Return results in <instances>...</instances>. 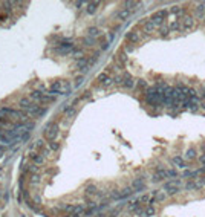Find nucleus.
<instances>
[{
    "label": "nucleus",
    "mask_w": 205,
    "mask_h": 217,
    "mask_svg": "<svg viewBox=\"0 0 205 217\" xmlns=\"http://www.w3.org/2000/svg\"><path fill=\"white\" fill-rule=\"evenodd\" d=\"M202 12H205V3H201V5H197V8H196V14L199 16V17H202V18H204Z\"/></svg>",
    "instance_id": "b1692460"
},
{
    "label": "nucleus",
    "mask_w": 205,
    "mask_h": 217,
    "mask_svg": "<svg viewBox=\"0 0 205 217\" xmlns=\"http://www.w3.org/2000/svg\"><path fill=\"white\" fill-rule=\"evenodd\" d=\"M156 213V209L152 206V205H150V206H147L146 209H144V214H142L141 217H150V216H153Z\"/></svg>",
    "instance_id": "6ab92c4d"
},
{
    "label": "nucleus",
    "mask_w": 205,
    "mask_h": 217,
    "mask_svg": "<svg viewBox=\"0 0 205 217\" xmlns=\"http://www.w3.org/2000/svg\"><path fill=\"white\" fill-rule=\"evenodd\" d=\"M148 200H150V199H148V196H142V197L139 199V203H141V202H148Z\"/></svg>",
    "instance_id": "e433bc0d"
},
{
    "label": "nucleus",
    "mask_w": 205,
    "mask_h": 217,
    "mask_svg": "<svg viewBox=\"0 0 205 217\" xmlns=\"http://www.w3.org/2000/svg\"><path fill=\"white\" fill-rule=\"evenodd\" d=\"M170 185H175V187H181V179H173V180H168Z\"/></svg>",
    "instance_id": "c756f323"
},
{
    "label": "nucleus",
    "mask_w": 205,
    "mask_h": 217,
    "mask_svg": "<svg viewBox=\"0 0 205 217\" xmlns=\"http://www.w3.org/2000/svg\"><path fill=\"white\" fill-rule=\"evenodd\" d=\"M168 12H172V14H176V16H184V9L182 8H179V6H173V8L172 9H170Z\"/></svg>",
    "instance_id": "5701e85b"
},
{
    "label": "nucleus",
    "mask_w": 205,
    "mask_h": 217,
    "mask_svg": "<svg viewBox=\"0 0 205 217\" xmlns=\"http://www.w3.org/2000/svg\"><path fill=\"white\" fill-rule=\"evenodd\" d=\"M167 14H168V11H167V9L156 11L155 14L152 16V18H150V20H152V22H153L156 26H158V25H162V23H164V20H165V16H167Z\"/></svg>",
    "instance_id": "7ed1b4c3"
},
{
    "label": "nucleus",
    "mask_w": 205,
    "mask_h": 217,
    "mask_svg": "<svg viewBox=\"0 0 205 217\" xmlns=\"http://www.w3.org/2000/svg\"><path fill=\"white\" fill-rule=\"evenodd\" d=\"M95 194H98L97 187L95 185H87L86 187V196H95Z\"/></svg>",
    "instance_id": "a211bd4d"
},
{
    "label": "nucleus",
    "mask_w": 205,
    "mask_h": 217,
    "mask_svg": "<svg viewBox=\"0 0 205 217\" xmlns=\"http://www.w3.org/2000/svg\"><path fill=\"white\" fill-rule=\"evenodd\" d=\"M18 106L22 107V108H25V110H29V108H31L34 104L31 103V99H29V98H20Z\"/></svg>",
    "instance_id": "f8f14e48"
},
{
    "label": "nucleus",
    "mask_w": 205,
    "mask_h": 217,
    "mask_svg": "<svg viewBox=\"0 0 205 217\" xmlns=\"http://www.w3.org/2000/svg\"><path fill=\"white\" fill-rule=\"evenodd\" d=\"M38 182H40L38 176H37V174H34V176H32V179H31V184H32V185H37Z\"/></svg>",
    "instance_id": "72a5a7b5"
},
{
    "label": "nucleus",
    "mask_w": 205,
    "mask_h": 217,
    "mask_svg": "<svg viewBox=\"0 0 205 217\" xmlns=\"http://www.w3.org/2000/svg\"><path fill=\"white\" fill-rule=\"evenodd\" d=\"M31 98L35 99V101H40V103H51V101L55 99V97H54V95L45 93V92H38V90L32 92V93H31Z\"/></svg>",
    "instance_id": "f257e3e1"
},
{
    "label": "nucleus",
    "mask_w": 205,
    "mask_h": 217,
    "mask_svg": "<svg viewBox=\"0 0 205 217\" xmlns=\"http://www.w3.org/2000/svg\"><path fill=\"white\" fill-rule=\"evenodd\" d=\"M129 17H130V11H129L127 8L118 11V14H117V18L119 20V22H124V20H127Z\"/></svg>",
    "instance_id": "9b49d317"
},
{
    "label": "nucleus",
    "mask_w": 205,
    "mask_h": 217,
    "mask_svg": "<svg viewBox=\"0 0 205 217\" xmlns=\"http://www.w3.org/2000/svg\"><path fill=\"white\" fill-rule=\"evenodd\" d=\"M124 5L127 6V9L130 11V8H135V6H139L141 3H139V2H126Z\"/></svg>",
    "instance_id": "cd10ccee"
},
{
    "label": "nucleus",
    "mask_w": 205,
    "mask_h": 217,
    "mask_svg": "<svg viewBox=\"0 0 205 217\" xmlns=\"http://www.w3.org/2000/svg\"><path fill=\"white\" fill-rule=\"evenodd\" d=\"M83 80H84V78H83V75L77 77V78H75V86H77V87H78V86H81V83H83Z\"/></svg>",
    "instance_id": "2f4dec72"
},
{
    "label": "nucleus",
    "mask_w": 205,
    "mask_h": 217,
    "mask_svg": "<svg viewBox=\"0 0 205 217\" xmlns=\"http://www.w3.org/2000/svg\"><path fill=\"white\" fill-rule=\"evenodd\" d=\"M185 158H187V159H196V150H194V148H190V150H187Z\"/></svg>",
    "instance_id": "a878e982"
},
{
    "label": "nucleus",
    "mask_w": 205,
    "mask_h": 217,
    "mask_svg": "<svg viewBox=\"0 0 205 217\" xmlns=\"http://www.w3.org/2000/svg\"><path fill=\"white\" fill-rule=\"evenodd\" d=\"M199 162H201V164H205V154L199 156Z\"/></svg>",
    "instance_id": "4c0bfd02"
},
{
    "label": "nucleus",
    "mask_w": 205,
    "mask_h": 217,
    "mask_svg": "<svg viewBox=\"0 0 205 217\" xmlns=\"http://www.w3.org/2000/svg\"><path fill=\"white\" fill-rule=\"evenodd\" d=\"M202 108H204V110H205V103H204V104H202Z\"/></svg>",
    "instance_id": "37998d69"
},
{
    "label": "nucleus",
    "mask_w": 205,
    "mask_h": 217,
    "mask_svg": "<svg viewBox=\"0 0 205 217\" xmlns=\"http://www.w3.org/2000/svg\"><path fill=\"white\" fill-rule=\"evenodd\" d=\"M201 180H202V184H204V187H205V176H202V178H201Z\"/></svg>",
    "instance_id": "a19ab883"
},
{
    "label": "nucleus",
    "mask_w": 205,
    "mask_h": 217,
    "mask_svg": "<svg viewBox=\"0 0 205 217\" xmlns=\"http://www.w3.org/2000/svg\"><path fill=\"white\" fill-rule=\"evenodd\" d=\"M93 213H95V208H92V209H87V211H86L84 214H86V216H92Z\"/></svg>",
    "instance_id": "c9c22d12"
},
{
    "label": "nucleus",
    "mask_w": 205,
    "mask_h": 217,
    "mask_svg": "<svg viewBox=\"0 0 205 217\" xmlns=\"http://www.w3.org/2000/svg\"><path fill=\"white\" fill-rule=\"evenodd\" d=\"M87 64H89V60L86 57H81V58L77 60V67H78V69H81V70H86L87 69Z\"/></svg>",
    "instance_id": "4468645a"
},
{
    "label": "nucleus",
    "mask_w": 205,
    "mask_h": 217,
    "mask_svg": "<svg viewBox=\"0 0 205 217\" xmlns=\"http://www.w3.org/2000/svg\"><path fill=\"white\" fill-rule=\"evenodd\" d=\"M118 60H119V61H121L122 64H124V63L127 61V55H126V54H122V52H121V54H118Z\"/></svg>",
    "instance_id": "c85d7f7f"
},
{
    "label": "nucleus",
    "mask_w": 205,
    "mask_h": 217,
    "mask_svg": "<svg viewBox=\"0 0 205 217\" xmlns=\"http://www.w3.org/2000/svg\"><path fill=\"white\" fill-rule=\"evenodd\" d=\"M173 164H175L176 167H179V168H185V167H187L185 161H184L182 158H179V156H175V158H173Z\"/></svg>",
    "instance_id": "dca6fc26"
},
{
    "label": "nucleus",
    "mask_w": 205,
    "mask_h": 217,
    "mask_svg": "<svg viewBox=\"0 0 205 217\" xmlns=\"http://www.w3.org/2000/svg\"><path fill=\"white\" fill-rule=\"evenodd\" d=\"M126 40L129 43H138L139 42V32H136V31H130V32H127V35H126Z\"/></svg>",
    "instance_id": "0eeeda50"
},
{
    "label": "nucleus",
    "mask_w": 205,
    "mask_h": 217,
    "mask_svg": "<svg viewBox=\"0 0 205 217\" xmlns=\"http://www.w3.org/2000/svg\"><path fill=\"white\" fill-rule=\"evenodd\" d=\"M122 86H124L126 89H132V87L135 86V80L130 75H124L122 77Z\"/></svg>",
    "instance_id": "9d476101"
},
{
    "label": "nucleus",
    "mask_w": 205,
    "mask_h": 217,
    "mask_svg": "<svg viewBox=\"0 0 205 217\" xmlns=\"http://www.w3.org/2000/svg\"><path fill=\"white\" fill-rule=\"evenodd\" d=\"M97 80L100 81V83H101V84H104V83H106V81L109 80V75H107V73L104 72V73H101V75H98V78H97Z\"/></svg>",
    "instance_id": "bb28decb"
},
{
    "label": "nucleus",
    "mask_w": 205,
    "mask_h": 217,
    "mask_svg": "<svg viewBox=\"0 0 205 217\" xmlns=\"http://www.w3.org/2000/svg\"><path fill=\"white\" fill-rule=\"evenodd\" d=\"M132 188L135 191H142V190H146V185H144V178H138L132 182Z\"/></svg>",
    "instance_id": "423d86ee"
},
{
    "label": "nucleus",
    "mask_w": 205,
    "mask_h": 217,
    "mask_svg": "<svg viewBox=\"0 0 205 217\" xmlns=\"http://www.w3.org/2000/svg\"><path fill=\"white\" fill-rule=\"evenodd\" d=\"M193 25H194V18L191 16H185L182 18V26H184V29H185V31L191 29V28H193Z\"/></svg>",
    "instance_id": "1a4fd4ad"
},
{
    "label": "nucleus",
    "mask_w": 205,
    "mask_h": 217,
    "mask_svg": "<svg viewBox=\"0 0 205 217\" xmlns=\"http://www.w3.org/2000/svg\"><path fill=\"white\" fill-rule=\"evenodd\" d=\"M155 31H156V25L152 22V20H148V22L144 23V32H146V34H152V32H155Z\"/></svg>",
    "instance_id": "ddd939ff"
},
{
    "label": "nucleus",
    "mask_w": 205,
    "mask_h": 217,
    "mask_svg": "<svg viewBox=\"0 0 205 217\" xmlns=\"http://www.w3.org/2000/svg\"><path fill=\"white\" fill-rule=\"evenodd\" d=\"M124 49H126V52H132V51L135 49V46H133L132 43H127V44L124 46Z\"/></svg>",
    "instance_id": "473e14b6"
},
{
    "label": "nucleus",
    "mask_w": 205,
    "mask_h": 217,
    "mask_svg": "<svg viewBox=\"0 0 205 217\" xmlns=\"http://www.w3.org/2000/svg\"><path fill=\"white\" fill-rule=\"evenodd\" d=\"M201 95H202V97L205 98V87H202V90H201Z\"/></svg>",
    "instance_id": "58836bf2"
},
{
    "label": "nucleus",
    "mask_w": 205,
    "mask_h": 217,
    "mask_svg": "<svg viewBox=\"0 0 205 217\" xmlns=\"http://www.w3.org/2000/svg\"><path fill=\"white\" fill-rule=\"evenodd\" d=\"M3 20H6V16H0V22H3Z\"/></svg>",
    "instance_id": "ea45409f"
},
{
    "label": "nucleus",
    "mask_w": 205,
    "mask_h": 217,
    "mask_svg": "<svg viewBox=\"0 0 205 217\" xmlns=\"http://www.w3.org/2000/svg\"><path fill=\"white\" fill-rule=\"evenodd\" d=\"M153 194H155V199H152L150 200V203H156V202H162V200H165L167 199V194H165V191H161V190H156V191H153Z\"/></svg>",
    "instance_id": "39448f33"
},
{
    "label": "nucleus",
    "mask_w": 205,
    "mask_h": 217,
    "mask_svg": "<svg viewBox=\"0 0 205 217\" xmlns=\"http://www.w3.org/2000/svg\"><path fill=\"white\" fill-rule=\"evenodd\" d=\"M164 191H165V194H167V196H175V194L179 193V187L170 185L168 182H167V184L164 185Z\"/></svg>",
    "instance_id": "6e6552de"
},
{
    "label": "nucleus",
    "mask_w": 205,
    "mask_h": 217,
    "mask_svg": "<svg viewBox=\"0 0 205 217\" xmlns=\"http://www.w3.org/2000/svg\"><path fill=\"white\" fill-rule=\"evenodd\" d=\"M28 112V116H32V118H37V116H42V115L46 113V108L42 107V106H35L34 104L29 110H26Z\"/></svg>",
    "instance_id": "20e7f679"
},
{
    "label": "nucleus",
    "mask_w": 205,
    "mask_h": 217,
    "mask_svg": "<svg viewBox=\"0 0 205 217\" xmlns=\"http://www.w3.org/2000/svg\"><path fill=\"white\" fill-rule=\"evenodd\" d=\"M168 28H170V31H179L181 29V22H179V20H173V22L170 23Z\"/></svg>",
    "instance_id": "aec40b11"
},
{
    "label": "nucleus",
    "mask_w": 205,
    "mask_h": 217,
    "mask_svg": "<svg viewBox=\"0 0 205 217\" xmlns=\"http://www.w3.org/2000/svg\"><path fill=\"white\" fill-rule=\"evenodd\" d=\"M87 35L90 37V38L98 37V35H100V29H98V28H90V29L87 31Z\"/></svg>",
    "instance_id": "4be33fe9"
},
{
    "label": "nucleus",
    "mask_w": 205,
    "mask_h": 217,
    "mask_svg": "<svg viewBox=\"0 0 205 217\" xmlns=\"http://www.w3.org/2000/svg\"><path fill=\"white\" fill-rule=\"evenodd\" d=\"M58 124H49L46 128H45V138L47 139V141H55V138H57V135H58Z\"/></svg>",
    "instance_id": "f03ea898"
},
{
    "label": "nucleus",
    "mask_w": 205,
    "mask_h": 217,
    "mask_svg": "<svg viewBox=\"0 0 205 217\" xmlns=\"http://www.w3.org/2000/svg\"><path fill=\"white\" fill-rule=\"evenodd\" d=\"M71 217H80V216H77V214H72Z\"/></svg>",
    "instance_id": "79ce46f5"
},
{
    "label": "nucleus",
    "mask_w": 205,
    "mask_h": 217,
    "mask_svg": "<svg viewBox=\"0 0 205 217\" xmlns=\"http://www.w3.org/2000/svg\"><path fill=\"white\" fill-rule=\"evenodd\" d=\"M31 159L34 161V164H35V165H42L43 162H45V156L37 154V153H32L31 154Z\"/></svg>",
    "instance_id": "2eb2a0df"
},
{
    "label": "nucleus",
    "mask_w": 205,
    "mask_h": 217,
    "mask_svg": "<svg viewBox=\"0 0 205 217\" xmlns=\"http://www.w3.org/2000/svg\"><path fill=\"white\" fill-rule=\"evenodd\" d=\"M185 188H187V190H199V188H202V187L196 182V179H193V180H190L188 184L185 185Z\"/></svg>",
    "instance_id": "f3484780"
},
{
    "label": "nucleus",
    "mask_w": 205,
    "mask_h": 217,
    "mask_svg": "<svg viewBox=\"0 0 205 217\" xmlns=\"http://www.w3.org/2000/svg\"><path fill=\"white\" fill-rule=\"evenodd\" d=\"M100 5V2H92V3H89L87 5V12L89 14H93L95 11H97V6Z\"/></svg>",
    "instance_id": "412c9836"
},
{
    "label": "nucleus",
    "mask_w": 205,
    "mask_h": 217,
    "mask_svg": "<svg viewBox=\"0 0 205 217\" xmlns=\"http://www.w3.org/2000/svg\"><path fill=\"white\" fill-rule=\"evenodd\" d=\"M107 47H109V42H102V43H101V49H102V51H106Z\"/></svg>",
    "instance_id": "f704fd0d"
},
{
    "label": "nucleus",
    "mask_w": 205,
    "mask_h": 217,
    "mask_svg": "<svg viewBox=\"0 0 205 217\" xmlns=\"http://www.w3.org/2000/svg\"><path fill=\"white\" fill-rule=\"evenodd\" d=\"M83 43H84L86 46H92V44H93V38L87 37V38H84V40H83Z\"/></svg>",
    "instance_id": "7c9ffc66"
},
{
    "label": "nucleus",
    "mask_w": 205,
    "mask_h": 217,
    "mask_svg": "<svg viewBox=\"0 0 205 217\" xmlns=\"http://www.w3.org/2000/svg\"><path fill=\"white\" fill-rule=\"evenodd\" d=\"M49 150L51 151H58L60 150V144H58V142H55V141L49 142Z\"/></svg>",
    "instance_id": "393cba45"
}]
</instances>
